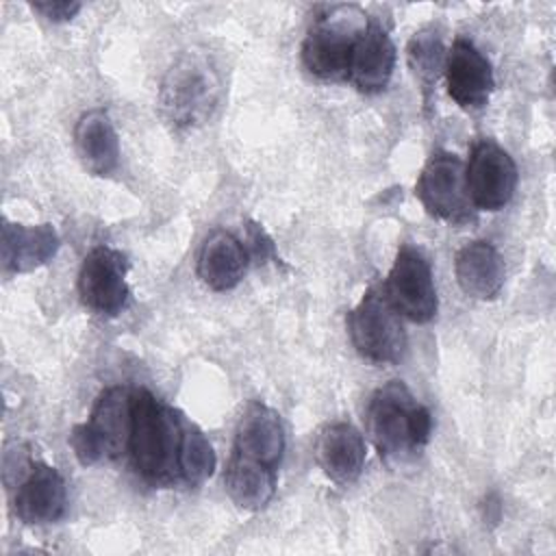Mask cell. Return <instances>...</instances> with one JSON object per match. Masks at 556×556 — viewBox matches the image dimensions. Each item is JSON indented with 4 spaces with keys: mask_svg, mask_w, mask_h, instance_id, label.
Returning <instances> with one entry per match:
<instances>
[{
    "mask_svg": "<svg viewBox=\"0 0 556 556\" xmlns=\"http://www.w3.org/2000/svg\"><path fill=\"white\" fill-rule=\"evenodd\" d=\"M245 252L248 258L252 256L256 263H265L269 256H274V243L271 239L265 235V230L256 224L248 226V239H245Z\"/></svg>",
    "mask_w": 556,
    "mask_h": 556,
    "instance_id": "obj_23",
    "label": "cell"
},
{
    "mask_svg": "<svg viewBox=\"0 0 556 556\" xmlns=\"http://www.w3.org/2000/svg\"><path fill=\"white\" fill-rule=\"evenodd\" d=\"M224 489L239 508L261 510L274 497L276 469L235 452L224 471Z\"/></svg>",
    "mask_w": 556,
    "mask_h": 556,
    "instance_id": "obj_20",
    "label": "cell"
},
{
    "mask_svg": "<svg viewBox=\"0 0 556 556\" xmlns=\"http://www.w3.org/2000/svg\"><path fill=\"white\" fill-rule=\"evenodd\" d=\"M33 9L48 17L50 22H67L80 11V2L72 0H46V2H35Z\"/></svg>",
    "mask_w": 556,
    "mask_h": 556,
    "instance_id": "obj_24",
    "label": "cell"
},
{
    "mask_svg": "<svg viewBox=\"0 0 556 556\" xmlns=\"http://www.w3.org/2000/svg\"><path fill=\"white\" fill-rule=\"evenodd\" d=\"M445 80L450 98L467 111L482 109L495 87L489 59L469 41L456 39L445 56Z\"/></svg>",
    "mask_w": 556,
    "mask_h": 556,
    "instance_id": "obj_10",
    "label": "cell"
},
{
    "mask_svg": "<svg viewBox=\"0 0 556 556\" xmlns=\"http://www.w3.org/2000/svg\"><path fill=\"white\" fill-rule=\"evenodd\" d=\"M93 434L102 458H117L130 445L132 434V393L126 387L102 391L85 421Z\"/></svg>",
    "mask_w": 556,
    "mask_h": 556,
    "instance_id": "obj_12",
    "label": "cell"
},
{
    "mask_svg": "<svg viewBox=\"0 0 556 556\" xmlns=\"http://www.w3.org/2000/svg\"><path fill=\"white\" fill-rule=\"evenodd\" d=\"M128 258L109 245H96L78 271V293L85 306L100 315H117L128 302Z\"/></svg>",
    "mask_w": 556,
    "mask_h": 556,
    "instance_id": "obj_9",
    "label": "cell"
},
{
    "mask_svg": "<svg viewBox=\"0 0 556 556\" xmlns=\"http://www.w3.org/2000/svg\"><path fill=\"white\" fill-rule=\"evenodd\" d=\"M393 67L395 46L389 33L380 24H367L352 48L348 80L363 93H378L389 85Z\"/></svg>",
    "mask_w": 556,
    "mask_h": 556,
    "instance_id": "obj_13",
    "label": "cell"
},
{
    "mask_svg": "<svg viewBox=\"0 0 556 556\" xmlns=\"http://www.w3.org/2000/svg\"><path fill=\"white\" fill-rule=\"evenodd\" d=\"M195 269L208 289L228 291L241 282L248 269V252L235 235L217 228L202 241Z\"/></svg>",
    "mask_w": 556,
    "mask_h": 556,
    "instance_id": "obj_15",
    "label": "cell"
},
{
    "mask_svg": "<svg viewBox=\"0 0 556 556\" xmlns=\"http://www.w3.org/2000/svg\"><path fill=\"white\" fill-rule=\"evenodd\" d=\"M185 419L178 410L156 400L150 391L132 393L130 454L141 478L167 484L178 478V452Z\"/></svg>",
    "mask_w": 556,
    "mask_h": 556,
    "instance_id": "obj_1",
    "label": "cell"
},
{
    "mask_svg": "<svg viewBox=\"0 0 556 556\" xmlns=\"http://www.w3.org/2000/svg\"><path fill=\"white\" fill-rule=\"evenodd\" d=\"M365 439L345 421L330 424L321 430L317 441V460L324 473L337 484L354 482L365 465Z\"/></svg>",
    "mask_w": 556,
    "mask_h": 556,
    "instance_id": "obj_16",
    "label": "cell"
},
{
    "mask_svg": "<svg viewBox=\"0 0 556 556\" xmlns=\"http://www.w3.org/2000/svg\"><path fill=\"white\" fill-rule=\"evenodd\" d=\"M235 452L276 469L285 454V428L280 415L258 402L248 406L237 426Z\"/></svg>",
    "mask_w": 556,
    "mask_h": 556,
    "instance_id": "obj_14",
    "label": "cell"
},
{
    "mask_svg": "<svg viewBox=\"0 0 556 556\" xmlns=\"http://www.w3.org/2000/svg\"><path fill=\"white\" fill-rule=\"evenodd\" d=\"M367 430L382 456L404 458L428 443L432 417L402 380H391L369 400Z\"/></svg>",
    "mask_w": 556,
    "mask_h": 556,
    "instance_id": "obj_2",
    "label": "cell"
},
{
    "mask_svg": "<svg viewBox=\"0 0 556 556\" xmlns=\"http://www.w3.org/2000/svg\"><path fill=\"white\" fill-rule=\"evenodd\" d=\"M367 24V15L354 4L330 7L304 37L302 61L306 70L321 80H348L352 48Z\"/></svg>",
    "mask_w": 556,
    "mask_h": 556,
    "instance_id": "obj_4",
    "label": "cell"
},
{
    "mask_svg": "<svg viewBox=\"0 0 556 556\" xmlns=\"http://www.w3.org/2000/svg\"><path fill=\"white\" fill-rule=\"evenodd\" d=\"M13 508L15 515L28 526L59 521L67 508V489L63 476L46 463H30L28 473L15 491Z\"/></svg>",
    "mask_w": 556,
    "mask_h": 556,
    "instance_id": "obj_11",
    "label": "cell"
},
{
    "mask_svg": "<svg viewBox=\"0 0 556 556\" xmlns=\"http://www.w3.org/2000/svg\"><path fill=\"white\" fill-rule=\"evenodd\" d=\"M222 96V76L208 54L182 52L165 72L159 102L165 119L176 128L204 124Z\"/></svg>",
    "mask_w": 556,
    "mask_h": 556,
    "instance_id": "obj_3",
    "label": "cell"
},
{
    "mask_svg": "<svg viewBox=\"0 0 556 556\" xmlns=\"http://www.w3.org/2000/svg\"><path fill=\"white\" fill-rule=\"evenodd\" d=\"M59 250V235L50 224L24 226L4 222L2 226V267L13 274L46 265Z\"/></svg>",
    "mask_w": 556,
    "mask_h": 556,
    "instance_id": "obj_17",
    "label": "cell"
},
{
    "mask_svg": "<svg viewBox=\"0 0 556 556\" xmlns=\"http://www.w3.org/2000/svg\"><path fill=\"white\" fill-rule=\"evenodd\" d=\"M408 65L415 76L421 80L424 89H432L439 74L445 67L443 43L437 33L421 30L408 43Z\"/></svg>",
    "mask_w": 556,
    "mask_h": 556,
    "instance_id": "obj_22",
    "label": "cell"
},
{
    "mask_svg": "<svg viewBox=\"0 0 556 556\" xmlns=\"http://www.w3.org/2000/svg\"><path fill=\"white\" fill-rule=\"evenodd\" d=\"M215 467H217V456L213 452V445L208 443V439L200 428H195L185 419L182 441L178 452V478L189 486H198L213 476Z\"/></svg>",
    "mask_w": 556,
    "mask_h": 556,
    "instance_id": "obj_21",
    "label": "cell"
},
{
    "mask_svg": "<svg viewBox=\"0 0 556 556\" xmlns=\"http://www.w3.org/2000/svg\"><path fill=\"white\" fill-rule=\"evenodd\" d=\"M454 274L465 295L473 300H493L504 285V261L493 243L471 241L458 250Z\"/></svg>",
    "mask_w": 556,
    "mask_h": 556,
    "instance_id": "obj_18",
    "label": "cell"
},
{
    "mask_svg": "<svg viewBox=\"0 0 556 556\" xmlns=\"http://www.w3.org/2000/svg\"><path fill=\"white\" fill-rule=\"evenodd\" d=\"M348 332L356 352L374 363H397L406 350L402 315L384 293L369 287L348 315Z\"/></svg>",
    "mask_w": 556,
    "mask_h": 556,
    "instance_id": "obj_5",
    "label": "cell"
},
{
    "mask_svg": "<svg viewBox=\"0 0 556 556\" xmlns=\"http://www.w3.org/2000/svg\"><path fill=\"white\" fill-rule=\"evenodd\" d=\"M76 152L87 172L109 176L119 161V139L115 126L104 109L83 113L74 128Z\"/></svg>",
    "mask_w": 556,
    "mask_h": 556,
    "instance_id": "obj_19",
    "label": "cell"
},
{
    "mask_svg": "<svg viewBox=\"0 0 556 556\" xmlns=\"http://www.w3.org/2000/svg\"><path fill=\"white\" fill-rule=\"evenodd\" d=\"M415 193L428 215L443 222H467L471 211L465 187V165L454 152H434L415 185Z\"/></svg>",
    "mask_w": 556,
    "mask_h": 556,
    "instance_id": "obj_7",
    "label": "cell"
},
{
    "mask_svg": "<svg viewBox=\"0 0 556 556\" xmlns=\"http://www.w3.org/2000/svg\"><path fill=\"white\" fill-rule=\"evenodd\" d=\"M395 311L415 321L426 324L437 315L439 298L428 258L413 245H402L382 285Z\"/></svg>",
    "mask_w": 556,
    "mask_h": 556,
    "instance_id": "obj_6",
    "label": "cell"
},
{
    "mask_svg": "<svg viewBox=\"0 0 556 556\" xmlns=\"http://www.w3.org/2000/svg\"><path fill=\"white\" fill-rule=\"evenodd\" d=\"M517 165L502 146L480 139L471 148L469 163L465 165V187L476 211L504 208L517 189Z\"/></svg>",
    "mask_w": 556,
    "mask_h": 556,
    "instance_id": "obj_8",
    "label": "cell"
}]
</instances>
